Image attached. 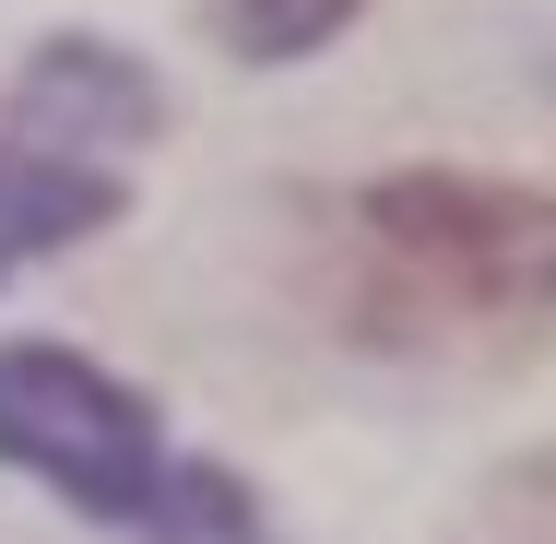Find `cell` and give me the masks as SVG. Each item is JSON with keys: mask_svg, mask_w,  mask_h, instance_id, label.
Wrapping results in <instances>:
<instances>
[{"mask_svg": "<svg viewBox=\"0 0 556 544\" xmlns=\"http://www.w3.org/2000/svg\"><path fill=\"white\" fill-rule=\"evenodd\" d=\"M367 249L403 296H439L462 320H509V308H556V202L509 190V178H379L367 202Z\"/></svg>", "mask_w": 556, "mask_h": 544, "instance_id": "6da1fadb", "label": "cell"}, {"mask_svg": "<svg viewBox=\"0 0 556 544\" xmlns=\"http://www.w3.org/2000/svg\"><path fill=\"white\" fill-rule=\"evenodd\" d=\"M0 461L48 473L72 509L96 521H154L166 509V461L154 415L118 391L108 367L60 355V343H0Z\"/></svg>", "mask_w": 556, "mask_h": 544, "instance_id": "7a4b0ae2", "label": "cell"}, {"mask_svg": "<svg viewBox=\"0 0 556 544\" xmlns=\"http://www.w3.org/2000/svg\"><path fill=\"white\" fill-rule=\"evenodd\" d=\"M24 118L36 130H96V142H142L154 130V84L130 72V60H108V48H48L36 72H24Z\"/></svg>", "mask_w": 556, "mask_h": 544, "instance_id": "3957f363", "label": "cell"}, {"mask_svg": "<svg viewBox=\"0 0 556 544\" xmlns=\"http://www.w3.org/2000/svg\"><path fill=\"white\" fill-rule=\"evenodd\" d=\"M108 178L96 166H48V154H0V273L36 261V249H72L108 225Z\"/></svg>", "mask_w": 556, "mask_h": 544, "instance_id": "277c9868", "label": "cell"}, {"mask_svg": "<svg viewBox=\"0 0 556 544\" xmlns=\"http://www.w3.org/2000/svg\"><path fill=\"white\" fill-rule=\"evenodd\" d=\"M367 0H214V24H225V48L237 60H308L320 36H343Z\"/></svg>", "mask_w": 556, "mask_h": 544, "instance_id": "5b68a950", "label": "cell"}, {"mask_svg": "<svg viewBox=\"0 0 556 544\" xmlns=\"http://www.w3.org/2000/svg\"><path fill=\"white\" fill-rule=\"evenodd\" d=\"M154 533H166V544H261V521H249V497H237L225 473H166Z\"/></svg>", "mask_w": 556, "mask_h": 544, "instance_id": "8992f818", "label": "cell"}]
</instances>
